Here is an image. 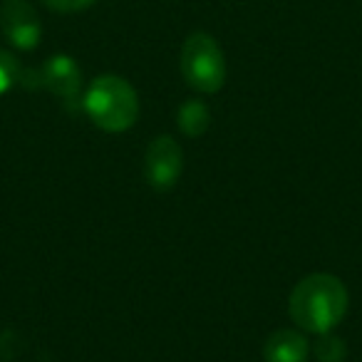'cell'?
Here are the masks:
<instances>
[{
    "label": "cell",
    "instance_id": "5b68a950",
    "mask_svg": "<svg viewBox=\"0 0 362 362\" xmlns=\"http://www.w3.org/2000/svg\"><path fill=\"white\" fill-rule=\"evenodd\" d=\"M184 169V154L174 136H156L144 154L146 181L154 192H169L181 176Z\"/></svg>",
    "mask_w": 362,
    "mask_h": 362
},
{
    "label": "cell",
    "instance_id": "3957f363",
    "mask_svg": "<svg viewBox=\"0 0 362 362\" xmlns=\"http://www.w3.org/2000/svg\"><path fill=\"white\" fill-rule=\"evenodd\" d=\"M181 75L189 87L204 95H214L226 82V60L218 42L209 33H194L181 47Z\"/></svg>",
    "mask_w": 362,
    "mask_h": 362
},
{
    "label": "cell",
    "instance_id": "7a4b0ae2",
    "mask_svg": "<svg viewBox=\"0 0 362 362\" xmlns=\"http://www.w3.org/2000/svg\"><path fill=\"white\" fill-rule=\"evenodd\" d=\"M82 107L92 124L112 134L132 129L139 117V97L134 87L117 75L97 77L82 97Z\"/></svg>",
    "mask_w": 362,
    "mask_h": 362
},
{
    "label": "cell",
    "instance_id": "8992f818",
    "mask_svg": "<svg viewBox=\"0 0 362 362\" xmlns=\"http://www.w3.org/2000/svg\"><path fill=\"white\" fill-rule=\"evenodd\" d=\"M40 85L60 100L72 102L82 90V70L70 55H52L40 70Z\"/></svg>",
    "mask_w": 362,
    "mask_h": 362
},
{
    "label": "cell",
    "instance_id": "6da1fadb",
    "mask_svg": "<svg viewBox=\"0 0 362 362\" xmlns=\"http://www.w3.org/2000/svg\"><path fill=\"white\" fill-rule=\"evenodd\" d=\"M347 303L350 298L340 278L330 273H313L293 288L288 310L293 322L303 330L325 335L335 330V325H340L347 313Z\"/></svg>",
    "mask_w": 362,
    "mask_h": 362
},
{
    "label": "cell",
    "instance_id": "9c48e42d",
    "mask_svg": "<svg viewBox=\"0 0 362 362\" xmlns=\"http://www.w3.org/2000/svg\"><path fill=\"white\" fill-rule=\"evenodd\" d=\"M21 80H23L21 62H18L16 55H11L8 50H0V95L11 92Z\"/></svg>",
    "mask_w": 362,
    "mask_h": 362
},
{
    "label": "cell",
    "instance_id": "30bf717a",
    "mask_svg": "<svg viewBox=\"0 0 362 362\" xmlns=\"http://www.w3.org/2000/svg\"><path fill=\"white\" fill-rule=\"evenodd\" d=\"M315 355L320 362H342L347 355L345 340L332 337L330 332H325V335H320V342L315 345Z\"/></svg>",
    "mask_w": 362,
    "mask_h": 362
},
{
    "label": "cell",
    "instance_id": "ba28073f",
    "mask_svg": "<svg viewBox=\"0 0 362 362\" xmlns=\"http://www.w3.org/2000/svg\"><path fill=\"white\" fill-rule=\"evenodd\" d=\"M176 124L187 136H202L204 132L211 124V115H209V107L199 100H189L179 107L176 112Z\"/></svg>",
    "mask_w": 362,
    "mask_h": 362
},
{
    "label": "cell",
    "instance_id": "277c9868",
    "mask_svg": "<svg viewBox=\"0 0 362 362\" xmlns=\"http://www.w3.org/2000/svg\"><path fill=\"white\" fill-rule=\"evenodd\" d=\"M0 30L18 50H33L42 37V23L28 0H3L0 6Z\"/></svg>",
    "mask_w": 362,
    "mask_h": 362
},
{
    "label": "cell",
    "instance_id": "52a82bcc",
    "mask_svg": "<svg viewBox=\"0 0 362 362\" xmlns=\"http://www.w3.org/2000/svg\"><path fill=\"white\" fill-rule=\"evenodd\" d=\"M310 342L298 330H276L263 342L266 362H308Z\"/></svg>",
    "mask_w": 362,
    "mask_h": 362
},
{
    "label": "cell",
    "instance_id": "8fae6325",
    "mask_svg": "<svg viewBox=\"0 0 362 362\" xmlns=\"http://www.w3.org/2000/svg\"><path fill=\"white\" fill-rule=\"evenodd\" d=\"M42 3L55 13H80L92 8L97 0H42Z\"/></svg>",
    "mask_w": 362,
    "mask_h": 362
}]
</instances>
